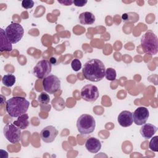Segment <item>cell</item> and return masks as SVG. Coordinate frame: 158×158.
Wrapping results in <instances>:
<instances>
[{"label":"cell","instance_id":"cell-26","mask_svg":"<svg viewBox=\"0 0 158 158\" xmlns=\"http://www.w3.org/2000/svg\"><path fill=\"white\" fill-rule=\"evenodd\" d=\"M49 62H50V63L51 64H56V62H57V60H56V58H54V57H51L50 58V59H49Z\"/></svg>","mask_w":158,"mask_h":158},{"label":"cell","instance_id":"cell-16","mask_svg":"<svg viewBox=\"0 0 158 158\" xmlns=\"http://www.w3.org/2000/svg\"><path fill=\"white\" fill-rule=\"evenodd\" d=\"M79 21L83 25H91L95 22V16L90 12H84L79 15Z\"/></svg>","mask_w":158,"mask_h":158},{"label":"cell","instance_id":"cell-25","mask_svg":"<svg viewBox=\"0 0 158 158\" xmlns=\"http://www.w3.org/2000/svg\"><path fill=\"white\" fill-rule=\"evenodd\" d=\"M59 3L62 4V5H65V6H70L73 4V1H69V0H64V1H57Z\"/></svg>","mask_w":158,"mask_h":158},{"label":"cell","instance_id":"cell-8","mask_svg":"<svg viewBox=\"0 0 158 158\" xmlns=\"http://www.w3.org/2000/svg\"><path fill=\"white\" fill-rule=\"evenodd\" d=\"M52 69V64L49 60L43 59L40 60L33 70V75L39 79H43L51 73Z\"/></svg>","mask_w":158,"mask_h":158},{"label":"cell","instance_id":"cell-13","mask_svg":"<svg viewBox=\"0 0 158 158\" xmlns=\"http://www.w3.org/2000/svg\"><path fill=\"white\" fill-rule=\"evenodd\" d=\"M157 130V128L151 123H144L140 128V133L145 139L151 138Z\"/></svg>","mask_w":158,"mask_h":158},{"label":"cell","instance_id":"cell-4","mask_svg":"<svg viewBox=\"0 0 158 158\" xmlns=\"http://www.w3.org/2000/svg\"><path fill=\"white\" fill-rule=\"evenodd\" d=\"M96 122L94 117L89 114L81 115L77 121V127L81 135H88L94 131Z\"/></svg>","mask_w":158,"mask_h":158},{"label":"cell","instance_id":"cell-11","mask_svg":"<svg viewBox=\"0 0 158 158\" xmlns=\"http://www.w3.org/2000/svg\"><path fill=\"white\" fill-rule=\"evenodd\" d=\"M59 133L58 130L53 126L49 125L44 127L40 133L41 139L47 143H52Z\"/></svg>","mask_w":158,"mask_h":158},{"label":"cell","instance_id":"cell-3","mask_svg":"<svg viewBox=\"0 0 158 158\" xmlns=\"http://www.w3.org/2000/svg\"><path fill=\"white\" fill-rule=\"evenodd\" d=\"M141 45L144 52L151 55L156 54L158 51L157 36L152 31H148L141 38Z\"/></svg>","mask_w":158,"mask_h":158},{"label":"cell","instance_id":"cell-18","mask_svg":"<svg viewBox=\"0 0 158 158\" xmlns=\"http://www.w3.org/2000/svg\"><path fill=\"white\" fill-rule=\"evenodd\" d=\"M2 83L7 87H11L15 83V77L12 74L5 75L2 78Z\"/></svg>","mask_w":158,"mask_h":158},{"label":"cell","instance_id":"cell-14","mask_svg":"<svg viewBox=\"0 0 158 158\" xmlns=\"http://www.w3.org/2000/svg\"><path fill=\"white\" fill-rule=\"evenodd\" d=\"M85 148L91 153H97L101 148V143L98 139L91 137L86 141Z\"/></svg>","mask_w":158,"mask_h":158},{"label":"cell","instance_id":"cell-23","mask_svg":"<svg viewBox=\"0 0 158 158\" xmlns=\"http://www.w3.org/2000/svg\"><path fill=\"white\" fill-rule=\"evenodd\" d=\"M34 6V2L32 0H23L22 2V6L26 9H31Z\"/></svg>","mask_w":158,"mask_h":158},{"label":"cell","instance_id":"cell-15","mask_svg":"<svg viewBox=\"0 0 158 158\" xmlns=\"http://www.w3.org/2000/svg\"><path fill=\"white\" fill-rule=\"evenodd\" d=\"M1 34V40H0V51L1 52L2 51H11L12 49V43L9 41L8 38L6 36L5 30L2 28H1L0 30Z\"/></svg>","mask_w":158,"mask_h":158},{"label":"cell","instance_id":"cell-22","mask_svg":"<svg viewBox=\"0 0 158 158\" xmlns=\"http://www.w3.org/2000/svg\"><path fill=\"white\" fill-rule=\"evenodd\" d=\"M71 67L74 71H78L81 68V62L78 59H74L71 62Z\"/></svg>","mask_w":158,"mask_h":158},{"label":"cell","instance_id":"cell-19","mask_svg":"<svg viewBox=\"0 0 158 158\" xmlns=\"http://www.w3.org/2000/svg\"><path fill=\"white\" fill-rule=\"evenodd\" d=\"M105 77L106 79L109 81H114L115 80L117 77L116 71L112 68H107L106 69Z\"/></svg>","mask_w":158,"mask_h":158},{"label":"cell","instance_id":"cell-7","mask_svg":"<svg viewBox=\"0 0 158 158\" xmlns=\"http://www.w3.org/2000/svg\"><path fill=\"white\" fill-rule=\"evenodd\" d=\"M42 85L46 92L54 94L60 89V80L57 76L49 75L43 78Z\"/></svg>","mask_w":158,"mask_h":158},{"label":"cell","instance_id":"cell-21","mask_svg":"<svg viewBox=\"0 0 158 158\" xmlns=\"http://www.w3.org/2000/svg\"><path fill=\"white\" fill-rule=\"evenodd\" d=\"M157 143H158V136H153V138H151L149 142V149L154 152H157L158 151Z\"/></svg>","mask_w":158,"mask_h":158},{"label":"cell","instance_id":"cell-20","mask_svg":"<svg viewBox=\"0 0 158 158\" xmlns=\"http://www.w3.org/2000/svg\"><path fill=\"white\" fill-rule=\"evenodd\" d=\"M38 101L43 104H48L50 101L49 96L44 92H42L38 97Z\"/></svg>","mask_w":158,"mask_h":158},{"label":"cell","instance_id":"cell-17","mask_svg":"<svg viewBox=\"0 0 158 158\" xmlns=\"http://www.w3.org/2000/svg\"><path fill=\"white\" fill-rule=\"evenodd\" d=\"M13 123L20 129L27 128L29 125L28 115L25 113L20 115L16 120L14 121Z\"/></svg>","mask_w":158,"mask_h":158},{"label":"cell","instance_id":"cell-5","mask_svg":"<svg viewBox=\"0 0 158 158\" xmlns=\"http://www.w3.org/2000/svg\"><path fill=\"white\" fill-rule=\"evenodd\" d=\"M7 38L12 44H15L20 41L24 34L22 26L18 23H12L5 29Z\"/></svg>","mask_w":158,"mask_h":158},{"label":"cell","instance_id":"cell-12","mask_svg":"<svg viewBox=\"0 0 158 158\" xmlns=\"http://www.w3.org/2000/svg\"><path fill=\"white\" fill-rule=\"evenodd\" d=\"M119 125L123 127H128L132 125L133 122L132 113L128 110L122 111L117 118Z\"/></svg>","mask_w":158,"mask_h":158},{"label":"cell","instance_id":"cell-10","mask_svg":"<svg viewBox=\"0 0 158 158\" xmlns=\"http://www.w3.org/2000/svg\"><path fill=\"white\" fill-rule=\"evenodd\" d=\"M132 116L133 122L136 125H142L148 120L149 116V112L146 107H139L133 113H132Z\"/></svg>","mask_w":158,"mask_h":158},{"label":"cell","instance_id":"cell-2","mask_svg":"<svg viewBox=\"0 0 158 158\" xmlns=\"http://www.w3.org/2000/svg\"><path fill=\"white\" fill-rule=\"evenodd\" d=\"M30 102L23 97L14 96L6 102V111L12 117H18L28 110Z\"/></svg>","mask_w":158,"mask_h":158},{"label":"cell","instance_id":"cell-27","mask_svg":"<svg viewBox=\"0 0 158 158\" xmlns=\"http://www.w3.org/2000/svg\"><path fill=\"white\" fill-rule=\"evenodd\" d=\"M122 20L123 21H127V19H128V14H127V13L122 14Z\"/></svg>","mask_w":158,"mask_h":158},{"label":"cell","instance_id":"cell-1","mask_svg":"<svg viewBox=\"0 0 158 158\" xmlns=\"http://www.w3.org/2000/svg\"><path fill=\"white\" fill-rule=\"evenodd\" d=\"M106 68L104 63L98 59H91L88 60L82 69L84 77L91 81L97 82L105 76Z\"/></svg>","mask_w":158,"mask_h":158},{"label":"cell","instance_id":"cell-6","mask_svg":"<svg viewBox=\"0 0 158 158\" xmlns=\"http://www.w3.org/2000/svg\"><path fill=\"white\" fill-rule=\"evenodd\" d=\"M4 135L11 143H17L21 140L22 133L20 128L14 123H7L3 128Z\"/></svg>","mask_w":158,"mask_h":158},{"label":"cell","instance_id":"cell-9","mask_svg":"<svg viewBox=\"0 0 158 158\" xmlns=\"http://www.w3.org/2000/svg\"><path fill=\"white\" fill-rule=\"evenodd\" d=\"M81 97L88 102H94L99 96L97 86L88 84L85 85L81 89Z\"/></svg>","mask_w":158,"mask_h":158},{"label":"cell","instance_id":"cell-24","mask_svg":"<svg viewBox=\"0 0 158 158\" xmlns=\"http://www.w3.org/2000/svg\"><path fill=\"white\" fill-rule=\"evenodd\" d=\"M88 2L87 1H82V0H74L73 1V3L75 6L77 7H83Z\"/></svg>","mask_w":158,"mask_h":158}]
</instances>
